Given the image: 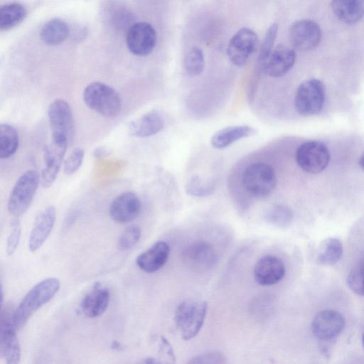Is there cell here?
<instances>
[{"label":"cell","instance_id":"484cf974","mask_svg":"<svg viewBox=\"0 0 364 364\" xmlns=\"http://www.w3.org/2000/svg\"><path fill=\"white\" fill-rule=\"evenodd\" d=\"M341 242L333 237L323 240L318 249L316 262L321 265L330 266L337 263L343 255Z\"/></svg>","mask_w":364,"mask_h":364},{"label":"cell","instance_id":"6da1fadb","mask_svg":"<svg viewBox=\"0 0 364 364\" xmlns=\"http://www.w3.org/2000/svg\"><path fill=\"white\" fill-rule=\"evenodd\" d=\"M60 287V282L57 278H48L36 284L14 311V319L16 328L25 325L36 311L55 296Z\"/></svg>","mask_w":364,"mask_h":364},{"label":"cell","instance_id":"30bf717a","mask_svg":"<svg viewBox=\"0 0 364 364\" xmlns=\"http://www.w3.org/2000/svg\"><path fill=\"white\" fill-rule=\"evenodd\" d=\"M48 116L52 136H62L72 141L75 134L73 114L70 105L63 99H56L49 105Z\"/></svg>","mask_w":364,"mask_h":364},{"label":"cell","instance_id":"8992f818","mask_svg":"<svg viewBox=\"0 0 364 364\" xmlns=\"http://www.w3.org/2000/svg\"><path fill=\"white\" fill-rule=\"evenodd\" d=\"M11 306H1L0 322V354L6 363L16 364L21 359V348Z\"/></svg>","mask_w":364,"mask_h":364},{"label":"cell","instance_id":"4dcf8cb0","mask_svg":"<svg viewBox=\"0 0 364 364\" xmlns=\"http://www.w3.org/2000/svg\"><path fill=\"white\" fill-rule=\"evenodd\" d=\"M183 67L186 73L189 76L199 75L205 68L203 50L198 47H192L185 55Z\"/></svg>","mask_w":364,"mask_h":364},{"label":"cell","instance_id":"ac0fdd59","mask_svg":"<svg viewBox=\"0 0 364 364\" xmlns=\"http://www.w3.org/2000/svg\"><path fill=\"white\" fill-rule=\"evenodd\" d=\"M55 218V208L52 205L46 208L38 215L28 240L31 252L38 250L46 242L53 230Z\"/></svg>","mask_w":364,"mask_h":364},{"label":"cell","instance_id":"f546056e","mask_svg":"<svg viewBox=\"0 0 364 364\" xmlns=\"http://www.w3.org/2000/svg\"><path fill=\"white\" fill-rule=\"evenodd\" d=\"M278 24L272 23L267 29L263 41L261 44L259 53L257 60V68L264 71V66L274 49V45L277 36Z\"/></svg>","mask_w":364,"mask_h":364},{"label":"cell","instance_id":"f1b7e54d","mask_svg":"<svg viewBox=\"0 0 364 364\" xmlns=\"http://www.w3.org/2000/svg\"><path fill=\"white\" fill-rule=\"evenodd\" d=\"M19 144L16 129L6 123L0 124V158L7 159L14 155Z\"/></svg>","mask_w":364,"mask_h":364},{"label":"cell","instance_id":"d4e9b609","mask_svg":"<svg viewBox=\"0 0 364 364\" xmlns=\"http://www.w3.org/2000/svg\"><path fill=\"white\" fill-rule=\"evenodd\" d=\"M70 28L63 20L53 18L42 27L40 36L42 41L49 46H55L63 42L69 36Z\"/></svg>","mask_w":364,"mask_h":364},{"label":"cell","instance_id":"9a60e30c","mask_svg":"<svg viewBox=\"0 0 364 364\" xmlns=\"http://www.w3.org/2000/svg\"><path fill=\"white\" fill-rule=\"evenodd\" d=\"M343 316L331 309L318 312L311 322V331L314 336L322 341H331L338 337L345 327Z\"/></svg>","mask_w":364,"mask_h":364},{"label":"cell","instance_id":"4fadbf2b","mask_svg":"<svg viewBox=\"0 0 364 364\" xmlns=\"http://www.w3.org/2000/svg\"><path fill=\"white\" fill-rule=\"evenodd\" d=\"M321 36L318 24L309 19L298 20L289 29L291 43L301 51H309L316 48L321 42Z\"/></svg>","mask_w":364,"mask_h":364},{"label":"cell","instance_id":"5b68a950","mask_svg":"<svg viewBox=\"0 0 364 364\" xmlns=\"http://www.w3.org/2000/svg\"><path fill=\"white\" fill-rule=\"evenodd\" d=\"M40 182L38 172L28 170L14 186L8 201V210L15 217L24 214L29 208Z\"/></svg>","mask_w":364,"mask_h":364},{"label":"cell","instance_id":"83f0119b","mask_svg":"<svg viewBox=\"0 0 364 364\" xmlns=\"http://www.w3.org/2000/svg\"><path fill=\"white\" fill-rule=\"evenodd\" d=\"M107 16L111 25L116 29H128L134 24L133 13L121 2L114 1L107 7Z\"/></svg>","mask_w":364,"mask_h":364},{"label":"cell","instance_id":"ba28073f","mask_svg":"<svg viewBox=\"0 0 364 364\" xmlns=\"http://www.w3.org/2000/svg\"><path fill=\"white\" fill-rule=\"evenodd\" d=\"M299 166L309 173L323 171L330 161V152L326 146L318 141H309L301 144L296 151Z\"/></svg>","mask_w":364,"mask_h":364},{"label":"cell","instance_id":"74e56055","mask_svg":"<svg viewBox=\"0 0 364 364\" xmlns=\"http://www.w3.org/2000/svg\"><path fill=\"white\" fill-rule=\"evenodd\" d=\"M226 362V358L224 354L220 352H209L206 353L200 354L196 355L188 362L192 364H215V363H224Z\"/></svg>","mask_w":364,"mask_h":364},{"label":"cell","instance_id":"d6986e66","mask_svg":"<svg viewBox=\"0 0 364 364\" xmlns=\"http://www.w3.org/2000/svg\"><path fill=\"white\" fill-rule=\"evenodd\" d=\"M296 54L294 49L284 45L274 48L264 66V72L272 77L285 75L294 66Z\"/></svg>","mask_w":364,"mask_h":364},{"label":"cell","instance_id":"4316f807","mask_svg":"<svg viewBox=\"0 0 364 364\" xmlns=\"http://www.w3.org/2000/svg\"><path fill=\"white\" fill-rule=\"evenodd\" d=\"M26 9L23 5L16 2L8 3L0 8V29L1 31L10 30L26 18Z\"/></svg>","mask_w":364,"mask_h":364},{"label":"cell","instance_id":"52a82bcc","mask_svg":"<svg viewBox=\"0 0 364 364\" xmlns=\"http://www.w3.org/2000/svg\"><path fill=\"white\" fill-rule=\"evenodd\" d=\"M326 89L323 83L318 79L304 81L298 87L294 105L297 112L304 116L318 113L325 101Z\"/></svg>","mask_w":364,"mask_h":364},{"label":"cell","instance_id":"e575fe53","mask_svg":"<svg viewBox=\"0 0 364 364\" xmlns=\"http://www.w3.org/2000/svg\"><path fill=\"white\" fill-rule=\"evenodd\" d=\"M186 191L189 195L196 197H204L210 194L213 188L210 185L205 183L201 179L197 176H193L188 182Z\"/></svg>","mask_w":364,"mask_h":364},{"label":"cell","instance_id":"cb8c5ba5","mask_svg":"<svg viewBox=\"0 0 364 364\" xmlns=\"http://www.w3.org/2000/svg\"><path fill=\"white\" fill-rule=\"evenodd\" d=\"M335 16L346 24H355L364 17V0H331Z\"/></svg>","mask_w":364,"mask_h":364},{"label":"cell","instance_id":"277c9868","mask_svg":"<svg viewBox=\"0 0 364 364\" xmlns=\"http://www.w3.org/2000/svg\"><path fill=\"white\" fill-rule=\"evenodd\" d=\"M242 181L245 191L251 196L259 198L269 196L277 186L274 169L264 162H256L246 167Z\"/></svg>","mask_w":364,"mask_h":364},{"label":"cell","instance_id":"d590c367","mask_svg":"<svg viewBox=\"0 0 364 364\" xmlns=\"http://www.w3.org/2000/svg\"><path fill=\"white\" fill-rule=\"evenodd\" d=\"M84 150L80 147L72 151L63 164L64 173L66 175H72L80 168L84 159Z\"/></svg>","mask_w":364,"mask_h":364},{"label":"cell","instance_id":"ab89813d","mask_svg":"<svg viewBox=\"0 0 364 364\" xmlns=\"http://www.w3.org/2000/svg\"><path fill=\"white\" fill-rule=\"evenodd\" d=\"M111 347L114 350H121V348H122V345L116 341H114L112 343Z\"/></svg>","mask_w":364,"mask_h":364},{"label":"cell","instance_id":"2e32d148","mask_svg":"<svg viewBox=\"0 0 364 364\" xmlns=\"http://www.w3.org/2000/svg\"><path fill=\"white\" fill-rule=\"evenodd\" d=\"M286 268L278 257L267 255L262 257L254 267L255 282L261 286H272L279 282L284 277Z\"/></svg>","mask_w":364,"mask_h":364},{"label":"cell","instance_id":"7402d4cb","mask_svg":"<svg viewBox=\"0 0 364 364\" xmlns=\"http://www.w3.org/2000/svg\"><path fill=\"white\" fill-rule=\"evenodd\" d=\"M164 126V120L161 115L151 111L131 122L128 132L132 136L145 138L159 133Z\"/></svg>","mask_w":364,"mask_h":364},{"label":"cell","instance_id":"ffe728a7","mask_svg":"<svg viewBox=\"0 0 364 364\" xmlns=\"http://www.w3.org/2000/svg\"><path fill=\"white\" fill-rule=\"evenodd\" d=\"M169 252L168 245L164 241H159L140 254L137 257L136 262L144 272L147 273L155 272L166 263Z\"/></svg>","mask_w":364,"mask_h":364},{"label":"cell","instance_id":"3957f363","mask_svg":"<svg viewBox=\"0 0 364 364\" xmlns=\"http://www.w3.org/2000/svg\"><path fill=\"white\" fill-rule=\"evenodd\" d=\"M207 303L188 300L180 303L174 314V321L183 340L193 338L200 331L207 314Z\"/></svg>","mask_w":364,"mask_h":364},{"label":"cell","instance_id":"836d02e7","mask_svg":"<svg viewBox=\"0 0 364 364\" xmlns=\"http://www.w3.org/2000/svg\"><path fill=\"white\" fill-rule=\"evenodd\" d=\"M141 229L136 225L128 226L119 237L117 246L121 250H127L132 248L139 240Z\"/></svg>","mask_w":364,"mask_h":364},{"label":"cell","instance_id":"1f68e13d","mask_svg":"<svg viewBox=\"0 0 364 364\" xmlns=\"http://www.w3.org/2000/svg\"><path fill=\"white\" fill-rule=\"evenodd\" d=\"M266 220L277 227L286 228L293 220V213L285 205L277 204L272 206L265 214Z\"/></svg>","mask_w":364,"mask_h":364},{"label":"cell","instance_id":"d6a6232c","mask_svg":"<svg viewBox=\"0 0 364 364\" xmlns=\"http://www.w3.org/2000/svg\"><path fill=\"white\" fill-rule=\"evenodd\" d=\"M347 284L355 294L364 296V261L352 268L347 277Z\"/></svg>","mask_w":364,"mask_h":364},{"label":"cell","instance_id":"603a6c76","mask_svg":"<svg viewBox=\"0 0 364 364\" xmlns=\"http://www.w3.org/2000/svg\"><path fill=\"white\" fill-rule=\"evenodd\" d=\"M255 132V129L249 125L227 127L213 134L210 144L215 149H223L240 139L252 136Z\"/></svg>","mask_w":364,"mask_h":364},{"label":"cell","instance_id":"f35d334b","mask_svg":"<svg viewBox=\"0 0 364 364\" xmlns=\"http://www.w3.org/2000/svg\"><path fill=\"white\" fill-rule=\"evenodd\" d=\"M109 154V151L105 147H99L97 148L94 152L93 155L95 157H105Z\"/></svg>","mask_w":364,"mask_h":364},{"label":"cell","instance_id":"9c48e42d","mask_svg":"<svg viewBox=\"0 0 364 364\" xmlns=\"http://www.w3.org/2000/svg\"><path fill=\"white\" fill-rule=\"evenodd\" d=\"M68 143L65 137L52 136L51 142L45 146V166L40 177V182L43 188H49L55 181Z\"/></svg>","mask_w":364,"mask_h":364},{"label":"cell","instance_id":"60d3db41","mask_svg":"<svg viewBox=\"0 0 364 364\" xmlns=\"http://www.w3.org/2000/svg\"><path fill=\"white\" fill-rule=\"evenodd\" d=\"M359 165L361 168L364 171V152L362 154L360 159H359Z\"/></svg>","mask_w":364,"mask_h":364},{"label":"cell","instance_id":"7c38bea8","mask_svg":"<svg viewBox=\"0 0 364 364\" xmlns=\"http://www.w3.org/2000/svg\"><path fill=\"white\" fill-rule=\"evenodd\" d=\"M183 261L195 272L211 269L217 262V253L213 246L206 241H195L187 245L182 252Z\"/></svg>","mask_w":364,"mask_h":364},{"label":"cell","instance_id":"7a4b0ae2","mask_svg":"<svg viewBox=\"0 0 364 364\" xmlns=\"http://www.w3.org/2000/svg\"><path fill=\"white\" fill-rule=\"evenodd\" d=\"M86 105L96 112L107 117H114L122 109V100L118 92L101 82L87 85L82 94Z\"/></svg>","mask_w":364,"mask_h":364},{"label":"cell","instance_id":"e0dca14e","mask_svg":"<svg viewBox=\"0 0 364 364\" xmlns=\"http://www.w3.org/2000/svg\"><path fill=\"white\" fill-rule=\"evenodd\" d=\"M141 201L133 192L127 191L117 196L109 208L111 218L117 223H127L137 218L141 211Z\"/></svg>","mask_w":364,"mask_h":364},{"label":"cell","instance_id":"5bb4252c","mask_svg":"<svg viewBox=\"0 0 364 364\" xmlns=\"http://www.w3.org/2000/svg\"><path fill=\"white\" fill-rule=\"evenodd\" d=\"M126 43L129 50L134 55H147L156 46V31L147 22L134 23L127 31Z\"/></svg>","mask_w":364,"mask_h":364},{"label":"cell","instance_id":"8fae6325","mask_svg":"<svg viewBox=\"0 0 364 364\" xmlns=\"http://www.w3.org/2000/svg\"><path fill=\"white\" fill-rule=\"evenodd\" d=\"M258 44L257 33L249 28L239 29L230 38L227 54L230 61L237 66L245 65Z\"/></svg>","mask_w":364,"mask_h":364},{"label":"cell","instance_id":"44dd1931","mask_svg":"<svg viewBox=\"0 0 364 364\" xmlns=\"http://www.w3.org/2000/svg\"><path fill=\"white\" fill-rule=\"evenodd\" d=\"M109 299V290L101 287L100 284L97 283L83 298L81 302L82 311L89 318L98 317L107 310Z\"/></svg>","mask_w":364,"mask_h":364},{"label":"cell","instance_id":"8d00e7d4","mask_svg":"<svg viewBox=\"0 0 364 364\" xmlns=\"http://www.w3.org/2000/svg\"><path fill=\"white\" fill-rule=\"evenodd\" d=\"M21 223L18 217L14 218L11 223V231L7 240L6 252L8 255H12L16 251L21 237Z\"/></svg>","mask_w":364,"mask_h":364},{"label":"cell","instance_id":"b9f144b4","mask_svg":"<svg viewBox=\"0 0 364 364\" xmlns=\"http://www.w3.org/2000/svg\"><path fill=\"white\" fill-rule=\"evenodd\" d=\"M362 343H363V348H364V333H363V336H362Z\"/></svg>","mask_w":364,"mask_h":364}]
</instances>
